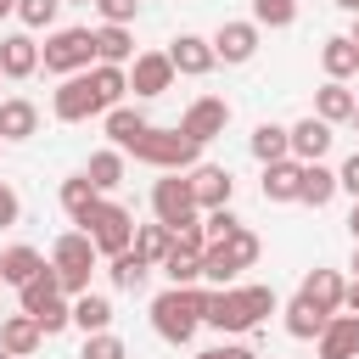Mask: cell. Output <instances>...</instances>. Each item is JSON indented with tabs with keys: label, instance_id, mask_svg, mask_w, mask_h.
I'll list each match as a JSON object with an SVG mask.
<instances>
[{
	"label": "cell",
	"instance_id": "57",
	"mask_svg": "<svg viewBox=\"0 0 359 359\" xmlns=\"http://www.w3.org/2000/svg\"><path fill=\"white\" fill-rule=\"evenodd\" d=\"M0 359H11V353H6V348H0Z\"/></svg>",
	"mask_w": 359,
	"mask_h": 359
},
{
	"label": "cell",
	"instance_id": "58",
	"mask_svg": "<svg viewBox=\"0 0 359 359\" xmlns=\"http://www.w3.org/2000/svg\"><path fill=\"white\" fill-rule=\"evenodd\" d=\"M0 79H6V73H0Z\"/></svg>",
	"mask_w": 359,
	"mask_h": 359
},
{
	"label": "cell",
	"instance_id": "3",
	"mask_svg": "<svg viewBox=\"0 0 359 359\" xmlns=\"http://www.w3.org/2000/svg\"><path fill=\"white\" fill-rule=\"evenodd\" d=\"M129 157H140L146 168H163V174H191V168H196V157H202V146H196L180 123H174V129H157V123H151V129H146V140H140Z\"/></svg>",
	"mask_w": 359,
	"mask_h": 359
},
{
	"label": "cell",
	"instance_id": "41",
	"mask_svg": "<svg viewBox=\"0 0 359 359\" xmlns=\"http://www.w3.org/2000/svg\"><path fill=\"white\" fill-rule=\"evenodd\" d=\"M202 230H208V241H224L230 230H241V219H236V208H213V213H202Z\"/></svg>",
	"mask_w": 359,
	"mask_h": 359
},
{
	"label": "cell",
	"instance_id": "8",
	"mask_svg": "<svg viewBox=\"0 0 359 359\" xmlns=\"http://www.w3.org/2000/svg\"><path fill=\"white\" fill-rule=\"evenodd\" d=\"M202 325H213V331H252L258 320H252L241 286H219V292H208V303H202Z\"/></svg>",
	"mask_w": 359,
	"mask_h": 359
},
{
	"label": "cell",
	"instance_id": "18",
	"mask_svg": "<svg viewBox=\"0 0 359 359\" xmlns=\"http://www.w3.org/2000/svg\"><path fill=\"white\" fill-rule=\"evenodd\" d=\"M0 73H6V79H34V73H39V45H34V34H6V39H0Z\"/></svg>",
	"mask_w": 359,
	"mask_h": 359
},
{
	"label": "cell",
	"instance_id": "33",
	"mask_svg": "<svg viewBox=\"0 0 359 359\" xmlns=\"http://www.w3.org/2000/svg\"><path fill=\"white\" fill-rule=\"evenodd\" d=\"M325 325H331V314H320L314 303H303V297H292V303H286V331H292L297 342H309V337L320 342V331H325Z\"/></svg>",
	"mask_w": 359,
	"mask_h": 359
},
{
	"label": "cell",
	"instance_id": "22",
	"mask_svg": "<svg viewBox=\"0 0 359 359\" xmlns=\"http://www.w3.org/2000/svg\"><path fill=\"white\" fill-rule=\"evenodd\" d=\"M303 196V163L297 157H280L264 168V202H297Z\"/></svg>",
	"mask_w": 359,
	"mask_h": 359
},
{
	"label": "cell",
	"instance_id": "6",
	"mask_svg": "<svg viewBox=\"0 0 359 359\" xmlns=\"http://www.w3.org/2000/svg\"><path fill=\"white\" fill-rule=\"evenodd\" d=\"M84 236L95 241V252H101V258H118V252H129V247H135V213H129L123 202H101V208L90 213Z\"/></svg>",
	"mask_w": 359,
	"mask_h": 359
},
{
	"label": "cell",
	"instance_id": "55",
	"mask_svg": "<svg viewBox=\"0 0 359 359\" xmlns=\"http://www.w3.org/2000/svg\"><path fill=\"white\" fill-rule=\"evenodd\" d=\"M353 275H359V247H353Z\"/></svg>",
	"mask_w": 359,
	"mask_h": 359
},
{
	"label": "cell",
	"instance_id": "14",
	"mask_svg": "<svg viewBox=\"0 0 359 359\" xmlns=\"http://www.w3.org/2000/svg\"><path fill=\"white\" fill-rule=\"evenodd\" d=\"M297 297H303V303H314L320 314H342L348 280H342L337 269H309V275H303V286H297Z\"/></svg>",
	"mask_w": 359,
	"mask_h": 359
},
{
	"label": "cell",
	"instance_id": "25",
	"mask_svg": "<svg viewBox=\"0 0 359 359\" xmlns=\"http://www.w3.org/2000/svg\"><path fill=\"white\" fill-rule=\"evenodd\" d=\"M101 202H107V196H101V191H95V185L84 180V174H73V180H62V213H67V219H73L79 230L90 224V213H95Z\"/></svg>",
	"mask_w": 359,
	"mask_h": 359
},
{
	"label": "cell",
	"instance_id": "24",
	"mask_svg": "<svg viewBox=\"0 0 359 359\" xmlns=\"http://www.w3.org/2000/svg\"><path fill=\"white\" fill-rule=\"evenodd\" d=\"M140 50H135V34L129 28H118V22H101L95 28V62H107V67H129Z\"/></svg>",
	"mask_w": 359,
	"mask_h": 359
},
{
	"label": "cell",
	"instance_id": "20",
	"mask_svg": "<svg viewBox=\"0 0 359 359\" xmlns=\"http://www.w3.org/2000/svg\"><path fill=\"white\" fill-rule=\"evenodd\" d=\"M320 67H325V79H337V84L359 79V45H353L348 34H331V39L320 45Z\"/></svg>",
	"mask_w": 359,
	"mask_h": 359
},
{
	"label": "cell",
	"instance_id": "35",
	"mask_svg": "<svg viewBox=\"0 0 359 359\" xmlns=\"http://www.w3.org/2000/svg\"><path fill=\"white\" fill-rule=\"evenodd\" d=\"M219 247L230 252V264H236V269H252V264H258V252H264V241H258V236H252L247 224H241V230H230V236H224Z\"/></svg>",
	"mask_w": 359,
	"mask_h": 359
},
{
	"label": "cell",
	"instance_id": "45",
	"mask_svg": "<svg viewBox=\"0 0 359 359\" xmlns=\"http://www.w3.org/2000/svg\"><path fill=\"white\" fill-rule=\"evenodd\" d=\"M17 219H22V202H17V191L0 180V230H11Z\"/></svg>",
	"mask_w": 359,
	"mask_h": 359
},
{
	"label": "cell",
	"instance_id": "40",
	"mask_svg": "<svg viewBox=\"0 0 359 359\" xmlns=\"http://www.w3.org/2000/svg\"><path fill=\"white\" fill-rule=\"evenodd\" d=\"M79 359H129V348H123V337H112V331H95V337H84Z\"/></svg>",
	"mask_w": 359,
	"mask_h": 359
},
{
	"label": "cell",
	"instance_id": "32",
	"mask_svg": "<svg viewBox=\"0 0 359 359\" xmlns=\"http://www.w3.org/2000/svg\"><path fill=\"white\" fill-rule=\"evenodd\" d=\"M107 275H112V286H118V292H140V286H146V275H151V264L129 247V252L107 258Z\"/></svg>",
	"mask_w": 359,
	"mask_h": 359
},
{
	"label": "cell",
	"instance_id": "59",
	"mask_svg": "<svg viewBox=\"0 0 359 359\" xmlns=\"http://www.w3.org/2000/svg\"><path fill=\"white\" fill-rule=\"evenodd\" d=\"M0 146H6V140H0Z\"/></svg>",
	"mask_w": 359,
	"mask_h": 359
},
{
	"label": "cell",
	"instance_id": "23",
	"mask_svg": "<svg viewBox=\"0 0 359 359\" xmlns=\"http://www.w3.org/2000/svg\"><path fill=\"white\" fill-rule=\"evenodd\" d=\"M39 135V107L28 95H6L0 101V140H28Z\"/></svg>",
	"mask_w": 359,
	"mask_h": 359
},
{
	"label": "cell",
	"instance_id": "43",
	"mask_svg": "<svg viewBox=\"0 0 359 359\" xmlns=\"http://www.w3.org/2000/svg\"><path fill=\"white\" fill-rule=\"evenodd\" d=\"M95 11H101V22L129 28V22H135V11H140V0H95Z\"/></svg>",
	"mask_w": 359,
	"mask_h": 359
},
{
	"label": "cell",
	"instance_id": "19",
	"mask_svg": "<svg viewBox=\"0 0 359 359\" xmlns=\"http://www.w3.org/2000/svg\"><path fill=\"white\" fill-rule=\"evenodd\" d=\"M320 359H359V314H331L320 331Z\"/></svg>",
	"mask_w": 359,
	"mask_h": 359
},
{
	"label": "cell",
	"instance_id": "21",
	"mask_svg": "<svg viewBox=\"0 0 359 359\" xmlns=\"http://www.w3.org/2000/svg\"><path fill=\"white\" fill-rule=\"evenodd\" d=\"M353 107H359V95H353L348 84H337V79H325V84L314 90V118H325L331 129H337V123H353Z\"/></svg>",
	"mask_w": 359,
	"mask_h": 359
},
{
	"label": "cell",
	"instance_id": "26",
	"mask_svg": "<svg viewBox=\"0 0 359 359\" xmlns=\"http://www.w3.org/2000/svg\"><path fill=\"white\" fill-rule=\"evenodd\" d=\"M39 269H45L39 247H22V241H17V247H6V252H0V280H6V286H28Z\"/></svg>",
	"mask_w": 359,
	"mask_h": 359
},
{
	"label": "cell",
	"instance_id": "37",
	"mask_svg": "<svg viewBox=\"0 0 359 359\" xmlns=\"http://www.w3.org/2000/svg\"><path fill=\"white\" fill-rule=\"evenodd\" d=\"M252 22L258 28H292L297 22V0H252Z\"/></svg>",
	"mask_w": 359,
	"mask_h": 359
},
{
	"label": "cell",
	"instance_id": "28",
	"mask_svg": "<svg viewBox=\"0 0 359 359\" xmlns=\"http://www.w3.org/2000/svg\"><path fill=\"white\" fill-rule=\"evenodd\" d=\"M252 157L269 168V163H280V157H292V129L286 123H258L252 129Z\"/></svg>",
	"mask_w": 359,
	"mask_h": 359
},
{
	"label": "cell",
	"instance_id": "29",
	"mask_svg": "<svg viewBox=\"0 0 359 359\" xmlns=\"http://www.w3.org/2000/svg\"><path fill=\"white\" fill-rule=\"evenodd\" d=\"M73 325H79L84 337L107 331V325H112V297H101V292H84V297H73Z\"/></svg>",
	"mask_w": 359,
	"mask_h": 359
},
{
	"label": "cell",
	"instance_id": "44",
	"mask_svg": "<svg viewBox=\"0 0 359 359\" xmlns=\"http://www.w3.org/2000/svg\"><path fill=\"white\" fill-rule=\"evenodd\" d=\"M174 247L191 252V258H202V252H208V230H202V224H185V230H174Z\"/></svg>",
	"mask_w": 359,
	"mask_h": 359
},
{
	"label": "cell",
	"instance_id": "31",
	"mask_svg": "<svg viewBox=\"0 0 359 359\" xmlns=\"http://www.w3.org/2000/svg\"><path fill=\"white\" fill-rule=\"evenodd\" d=\"M168 247H174V230H168V224H157V219H151V224H135V252H140L151 269H163Z\"/></svg>",
	"mask_w": 359,
	"mask_h": 359
},
{
	"label": "cell",
	"instance_id": "42",
	"mask_svg": "<svg viewBox=\"0 0 359 359\" xmlns=\"http://www.w3.org/2000/svg\"><path fill=\"white\" fill-rule=\"evenodd\" d=\"M241 297H247V309H252V320H269V314L280 309V297H275V286H241Z\"/></svg>",
	"mask_w": 359,
	"mask_h": 359
},
{
	"label": "cell",
	"instance_id": "9",
	"mask_svg": "<svg viewBox=\"0 0 359 359\" xmlns=\"http://www.w3.org/2000/svg\"><path fill=\"white\" fill-rule=\"evenodd\" d=\"M224 123H230V101H224V95H196V101L180 112V129H185L196 146H208L213 135H224Z\"/></svg>",
	"mask_w": 359,
	"mask_h": 359
},
{
	"label": "cell",
	"instance_id": "1",
	"mask_svg": "<svg viewBox=\"0 0 359 359\" xmlns=\"http://www.w3.org/2000/svg\"><path fill=\"white\" fill-rule=\"evenodd\" d=\"M202 303H208L202 286H168V292H157V297H151V331H157L163 342L185 348V342L196 337V325H202Z\"/></svg>",
	"mask_w": 359,
	"mask_h": 359
},
{
	"label": "cell",
	"instance_id": "30",
	"mask_svg": "<svg viewBox=\"0 0 359 359\" xmlns=\"http://www.w3.org/2000/svg\"><path fill=\"white\" fill-rule=\"evenodd\" d=\"M337 191H342V185H337V168H325V163H303V196H297V202L325 208Z\"/></svg>",
	"mask_w": 359,
	"mask_h": 359
},
{
	"label": "cell",
	"instance_id": "12",
	"mask_svg": "<svg viewBox=\"0 0 359 359\" xmlns=\"http://www.w3.org/2000/svg\"><path fill=\"white\" fill-rule=\"evenodd\" d=\"M213 56H219L224 67L252 62V56H258V22H252V17H247V22H219V34H213Z\"/></svg>",
	"mask_w": 359,
	"mask_h": 359
},
{
	"label": "cell",
	"instance_id": "53",
	"mask_svg": "<svg viewBox=\"0 0 359 359\" xmlns=\"http://www.w3.org/2000/svg\"><path fill=\"white\" fill-rule=\"evenodd\" d=\"M62 6H95V0H62Z\"/></svg>",
	"mask_w": 359,
	"mask_h": 359
},
{
	"label": "cell",
	"instance_id": "49",
	"mask_svg": "<svg viewBox=\"0 0 359 359\" xmlns=\"http://www.w3.org/2000/svg\"><path fill=\"white\" fill-rule=\"evenodd\" d=\"M348 230H353V241H359V202H353V213H348Z\"/></svg>",
	"mask_w": 359,
	"mask_h": 359
},
{
	"label": "cell",
	"instance_id": "4",
	"mask_svg": "<svg viewBox=\"0 0 359 359\" xmlns=\"http://www.w3.org/2000/svg\"><path fill=\"white\" fill-rule=\"evenodd\" d=\"M95 241L84 236V230H67V236H56V247H50V269H56V280H62V292L67 297H84L90 292V275H95Z\"/></svg>",
	"mask_w": 359,
	"mask_h": 359
},
{
	"label": "cell",
	"instance_id": "38",
	"mask_svg": "<svg viewBox=\"0 0 359 359\" xmlns=\"http://www.w3.org/2000/svg\"><path fill=\"white\" fill-rule=\"evenodd\" d=\"M241 269L230 264V252L219 247V241H208V252H202V280H213V286H230Z\"/></svg>",
	"mask_w": 359,
	"mask_h": 359
},
{
	"label": "cell",
	"instance_id": "39",
	"mask_svg": "<svg viewBox=\"0 0 359 359\" xmlns=\"http://www.w3.org/2000/svg\"><path fill=\"white\" fill-rule=\"evenodd\" d=\"M17 17H22V28H56L62 0H17Z\"/></svg>",
	"mask_w": 359,
	"mask_h": 359
},
{
	"label": "cell",
	"instance_id": "34",
	"mask_svg": "<svg viewBox=\"0 0 359 359\" xmlns=\"http://www.w3.org/2000/svg\"><path fill=\"white\" fill-rule=\"evenodd\" d=\"M34 320H39V331H45V337H56V331H67V325H73V297H67V292H56V297H45V303L34 309Z\"/></svg>",
	"mask_w": 359,
	"mask_h": 359
},
{
	"label": "cell",
	"instance_id": "46",
	"mask_svg": "<svg viewBox=\"0 0 359 359\" xmlns=\"http://www.w3.org/2000/svg\"><path fill=\"white\" fill-rule=\"evenodd\" d=\"M337 185H342V191H348V196L359 202V151H353V157H348V163L337 168Z\"/></svg>",
	"mask_w": 359,
	"mask_h": 359
},
{
	"label": "cell",
	"instance_id": "7",
	"mask_svg": "<svg viewBox=\"0 0 359 359\" xmlns=\"http://www.w3.org/2000/svg\"><path fill=\"white\" fill-rule=\"evenodd\" d=\"M50 112H56V123H84V118H107V101H101V90H95V79L90 73H73V79H62L56 84V95H50Z\"/></svg>",
	"mask_w": 359,
	"mask_h": 359
},
{
	"label": "cell",
	"instance_id": "17",
	"mask_svg": "<svg viewBox=\"0 0 359 359\" xmlns=\"http://www.w3.org/2000/svg\"><path fill=\"white\" fill-rule=\"evenodd\" d=\"M39 342H45V331H39V320H34V314H22V309H17V314H6V320H0V348H6L11 359H28Z\"/></svg>",
	"mask_w": 359,
	"mask_h": 359
},
{
	"label": "cell",
	"instance_id": "15",
	"mask_svg": "<svg viewBox=\"0 0 359 359\" xmlns=\"http://www.w3.org/2000/svg\"><path fill=\"white\" fill-rule=\"evenodd\" d=\"M101 129H107V140H112V146H118V151L129 157V151H135V146L146 140V129H151V118H146L140 107H112V112L101 118Z\"/></svg>",
	"mask_w": 359,
	"mask_h": 359
},
{
	"label": "cell",
	"instance_id": "10",
	"mask_svg": "<svg viewBox=\"0 0 359 359\" xmlns=\"http://www.w3.org/2000/svg\"><path fill=\"white\" fill-rule=\"evenodd\" d=\"M185 180H191V196H196V208H202V213L230 208V196H236V174H230V168H219V163H196Z\"/></svg>",
	"mask_w": 359,
	"mask_h": 359
},
{
	"label": "cell",
	"instance_id": "5",
	"mask_svg": "<svg viewBox=\"0 0 359 359\" xmlns=\"http://www.w3.org/2000/svg\"><path fill=\"white\" fill-rule=\"evenodd\" d=\"M151 213H157V224H168V230L202 224V208H196V196H191V180H185V174H163V180L151 185Z\"/></svg>",
	"mask_w": 359,
	"mask_h": 359
},
{
	"label": "cell",
	"instance_id": "47",
	"mask_svg": "<svg viewBox=\"0 0 359 359\" xmlns=\"http://www.w3.org/2000/svg\"><path fill=\"white\" fill-rule=\"evenodd\" d=\"M224 359H258V353H252L247 342H224Z\"/></svg>",
	"mask_w": 359,
	"mask_h": 359
},
{
	"label": "cell",
	"instance_id": "56",
	"mask_svg": "<svg viewBox=\"0 0 359 359\" xmlns=\"http://www.w3.org/2000/svg\"><path fill=\"white\" fill-rule=\"evenodd\" d=\"M353 129H359V107H353Z\"/></svg>",
	"mask_w": 359,
	"mask_h": 359
},
{
	"label": "cell",
	"instance_id": "48",
	"mask_svg": "<svg viewBox=\"0 0 359 359\" xmlns=\"http://www.w3.org/2000/svg\"><path fill=\"white\" fill-rule=\"evenodd\" d=\"M342 309H348V314H359V275L348 280V297H342Z\"/></svg>",
	"mask_w": 359,
	"mask_h": 359
},
{
	"label": "cell",
	"instance_id": "54",
	"mask_svg": "<svg viewBox=\"0 0 359 359\" xmlns=\"http://www.w3.org/2000/svg\"><path fill=\"white\" fill-rule=\"evenodd\" d=\"M348 39H353V45H359V17H353V34H348Z\"/></svg>",
	"mask_w": 359,
	"mask_h": 359
},
{
	"label": "cell",
	"instance_id": "11",
	"mask_svg": "<svg viewBox=\"0 0 359 359\" xmlns=\"http://www.w3.org/2000/svg\"><path fill=\"white\" fill-rule=\"evenodd\" d=\"M168 84H174V62H168V50H140V56L129 62V90H135L140 101L163 95Z\"/></svg>",
	"mask_w": 359,
	"mask_h": 359
},
{
	"label": "cell",
	"instance_id": "27",
	"mask_svg": "<svg viewBox=\"0 0 359 359\" xmlns=\"http://www.w3.org/2000/svg\"><path fill=\"white\" fill-rule=\"evenodd\" d=\"M84 180L107 196V191H118L123 185V151L118 146H107V151H90V163H84Z\"/></svg>",
	"mask_w": 359,
	"mask_h": 359
},
{
	"label": "cell",
	"instance_id": "51",
	"mask_svg": "<svg viewBox=\"0 0 359 359\" xmlns=\"http://www.w3.org/2000/svg\"><path fill=\"white\" fill-rule=\"evenodd\" d=\"M337 6H342V11H353V17H359V0H337Z\"/></svg>",
	"mask_w": 359,
	"mask_h": 359
},
{
	"label": "cell",
	"instance_id": "52",
	"mask_svg": "<svg viewBox=\"0 0 359 359\" xmlns=\"http://www.w3.org/2000/svg\"><path fill=\"white\" fill-rule=\"evenodd\" d=\"M196 359H224V348H208V353H196Z\"/></svg>",
	"mask_w": 359,
	"mask_h": 359
},
{
	"label": "cell",
	"instance_id": "13",
	"mask_svg": "<svg viewBox=\"0 0 359 359\" xmlns=\"http://www.w3.org/2000/svg\"><path fill=\"white\" fill-rule=\"evenodd\" d=\"M168 62H174V73H185V79H202V73L219 67L213 39H202V34H180V39L168 45Z\"/></svg>",
	"mask_w": 359,
	"mask_h": 359
},
{
	"label": "cell",
	"instance_id": "36",
	"mask_svg": "<svg viewBox=\"0 0 359 359\" xmlns=\"http://www.w3.org/2000/svg\"><path fill=\"white\" fill-rule=\"evenodd\" d=\"M163 275H168V286H196V280H202V258H191V252L168 247V258H163Z\"/></svg>",
	"mask_w": 359,
	"mask_h": 359
},
{
	"label": "cell",
	"instance_id": "50",
	"mask_svg": "<svg viewBox=\"0 0 359 359\" xmlns=\"http://www.w3.org/2000/svg\"><path fill=\"white\" fill-rule=\"evenodd\" d=\"M0 17H17V0H0Z\"/></svg>",
	"mask_w": 359,
	"mask_h": 359
},
{
	"label": "cell",
	"instance_id": "2",
	"mask_svg": "<svg viewBox=\"0 0 359 359\" xmlns=\"http://www.w3.org/2000/svg\"><path fill=\"white\" fill-rule=\"evenodd\" d=\"M39 67L56 73V79L90 73V67H95V34H90V28H50L45 45H39Z\"/></svg>",
	"mask_w": 359,
	"mask_h": 359
},
{
	"label": "cell",
	"instance_id": "16",
	"mask_svg": "<svg viewBox=\"0 0 359 359\" xmlns=\"http://www.w3.org/2000/svg\"><path fill=\"white\" fill-rule=\"evenodd\" d=\"M331 140H337V135H331V123H325V118H314V112L292 123V157H297V163H325Z\"/></svg>",
	"mask_w": 359,
	"mask_h": 359
}]
</instances>
